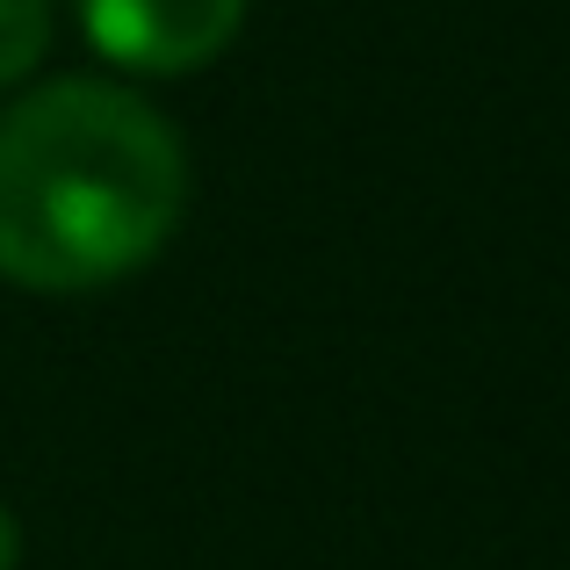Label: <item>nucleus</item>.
<instances>
[{
	"label": "nucleus",
	"instance_id": "f257e3e1",
	"mask_svg": "<svg viewBox=\"0 0 570 570\" xmlns=\"http://www.w3.org/2000/svg\"><path fill=\"white\" fill-rule=\"evenodd\" d=\"M188 159L174 124L109 80H51L0 109V275L95 289L174 238Z\"/></svg>",
	"mask_w": 570,
	"mask_h": 570
},
{
	"label": "nucleus",
	"instance_id": "f03ea898",
	"mask_svg": "<svg viewBox=\"0 0 570 570\" xmlns=\"http://www.w3.org/2000/svg\"><path fill=\"white\" fill-rule=\"evenodd\" d=\"M101 58L130 72H195L238 37L246 0H80Z\"/></svg>",
	"mask_w": 570,
	"mask_h": 570
},
{
	"label": "nucleus",
	"instance_id": "7ed1b4c3",
	"mask_svg": "<svg viewBox=\"0 0 570 570\" xmlns=\"http://www.w3.org/2000/svg\"><path fill=\"white\" fill-rule=\"evenodd\" d=\"M51 43V0H0V87H14Z\"/></svg>",
	"mask_w": 570,
	"mask_h": 570
},
{
	"label": "nucleus",
	"instance_id": "20e7f679",
	"mask_svg": "<svg viewBox=\"0 0 570 570\" xmlns=\"http://www.w3.org/2000/svg\"><path fill=\"white\" fill-rule=\"evenodd\" d=\"M14 557H22V534H14V520L0 513V570H14Z\"/></svg>",
	"mask_w": 570,
	"mask_h": 570
}]
</instances>
